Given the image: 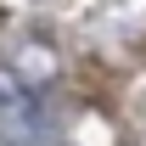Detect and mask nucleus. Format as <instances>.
Masks as SVG:
<instances>
[{
  "label": "nucleus",
  "instance_id": "obj_2",
  "mask_svg": "<svg viewBox=\"0 0 146 146\" xmlns=\"http://www.w3.org/2000/svg\"><path fill=\"white\" fill-rule=\"evenodd\" d=\"M17 73H23V79H51L56 62H51V51H45V45H28V51L17 56Z\"/></svg>",
  "mask_w": 146,
  "mask_h": 146
},
{
  "label": "nucleus",
  "instance_id": "obj_1",
  "mask_svg": "<svg viewBox=\"0 0 146 146\" xmlns=\"http://www.w3.org/2000/svg\"><path fill=\"white\" fill-rule=\"evenodd\" d=\"M0 135L11 146H34L45 135V107L17 68H0Z\"/></svg>",
  "mask_w": 146,
  "mask_h": 146
}]
</instances>
